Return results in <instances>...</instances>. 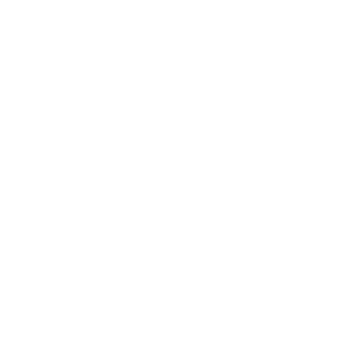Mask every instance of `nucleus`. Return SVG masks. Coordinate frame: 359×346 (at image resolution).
<instances>
[]
</instances>
